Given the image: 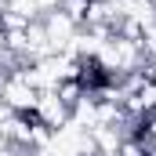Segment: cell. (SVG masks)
<instances>
[{"mask_svg": "<svg viewBox=\"0 0 156 156\" xmlns=\"http://www.w3.org/2000/svg\"><path fill=\"white\" fill-rule=\"evenodd\" d=\"M33 116L51 131V134H58V131H66L69 123H73V113H69V105L55 94V91H40L37 94V105H33Z\"/></svg>", "mask_w": 156, "mask_h": 156, "instance_id": "6da1fadb", "label": "cell"}, {"mask_svg": "<svg viewBox=\"0 0 156 156\" xmlns=\"http://www.w3.org/2000/svg\"><path fill=\"white\" fill-rule=\"evenodd\" d=\"M149 80H153V83H156V58H153V62H149Z\"/></svg>", "mask_w": 156, "mask_h": 156, "instance_id": "7a4b0ae2", "label": "cell"}]
</instances>
